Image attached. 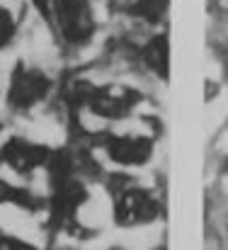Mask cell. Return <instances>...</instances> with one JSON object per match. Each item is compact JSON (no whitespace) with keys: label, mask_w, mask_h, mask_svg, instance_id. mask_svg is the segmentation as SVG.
I'll list each match as a JSON object with an SVG mask.
<instances>
[{"label":"cell","mask_w":228,"mask_h":250,"mask_svg":"<svg viewBox=\"0 0 228 250\" xmlns=\"http://www.w3.org/2000/svg\"><path fill=\"white\" fill-rule=\"evenodd\" d=\"M209 161L228 166V122H224L216 131L209 134Z\"/></svg>","instance_id":"cell-1"},{"label":"cell","mask_w":228,"mask_h":250,"mask_svg":"<svg viewBox=\"0 0 228 250\" xmlns=\"http://www.w3.org/2000/svg\"><path fill=\"white\" fill-rule=\"evenodd\" d=\"M221 59H224V71H226V81H228V44L221 46Z\"/></svg>","instance_id":"cell-2"}]
</instances>
